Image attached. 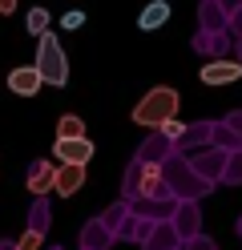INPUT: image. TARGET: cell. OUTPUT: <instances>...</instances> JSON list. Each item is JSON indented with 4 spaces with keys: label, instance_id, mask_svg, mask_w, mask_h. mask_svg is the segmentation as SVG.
Wrapping results in <instances>:
<instances>
[{
    "label": "cell",
    "instance_id": "ba28073f",
    "mask_svg": "<svg viewBox=\"0 0 242 250\" xmlns=\"http://www.w3.org/2000/svg\"><path fill=\"white\" fill-rule=\"evenodd\" d=\"M53 182H57V166H44V162H37V166L28 169V190H32V194L53 190Z\"/></svg>",
    "mask_w": 242,
    "mask_h": 250
},
{
    "label": "cell",
    "instance_id": "3957f363",
    "mask_svg": "<svg viewBox=\"0 0 242 250\" xmlns=\"http://www.w3.org/2000/svg\"><path fill=\"white\" fill-rule=\"evenodd\" d=\"M97 153V146L89 137H77V142H53V158H61V166H89V158Z\"/></svg>",
    "mask_w": 242,
    "mask_h": 250
},
{
    "label": "cell",
    "instance_id": "8fae6325",
    "mask_svg": "<svg viewBox=\"0 0 242 250\" xmlns=\"http://www.w3.org/2000/svg\"><path fill=\"white\" fill-rule=\"evenodd\" d=\"M41 246H44V234H41L37 226L24 230V234H21V242H16V250H41Z\"/></svg>",
    "mask_w": 242,
    "mask_h": 250
},
{
    "label": "cell",
    "instance_id": "4fadbf2b",
    "mask_svg": "<svg viewBox=\"0 0 242 250\" xmlns=\"http://www.w3.org/2000/svg\"><path fill=\"white\" fill-rule=\"evenodd\" d=\"M161 190V178H157V169L150 166V169H145V194H157Z\"/></svg>",
    "mask_w": 242,
    "mask_h": 250
},
{
    "label": "cell",
    "instance_id": "52a82bcc",
    "mask_svg": "<svg viewBox=\"0 0 242 250\" xmlns=\"http://www.w3.org/2000/svg\"><path fill=\"white\" fill-rule=\"evenodd\" d=\"M166 21H170V4H166V0H154V4H145V8H141V17H137V24L145 28V33L161 28Z\"/></svg>",
    "mask_w": 242,
    "mask_h": 250
},
{
    "label": "cell",
    "instance_id": "30bf717a",
    "mask_svg": "<svg viewBox=\"0 0 242 250\" xmlns=\"http://www.w3.org/2000/svg\"><path fill=\"white\" fill-rule=\"evenodd\" d=\"M24 24H28V33L32 37H48V8H28V17H24Z\"/></svg>",
    "mask_w": 242,
    "mask_h": 250
},
{
    "label": "cell",
    "instance_id": "8992f818",
    "mask_svg": "<svg viewBox=\"0 0 242 250\" xmlns=\"http://www.w3.org/2000/svg\"><path fill=\"white\" fill-rule=\"evenodd\" d=\"M81 186H85V166H57V182H53V190L61 198H73Z\"/></svg>",
    "mask_w": 242,
    "mask_h": 250
},
{
    "label": "cell",
    "instance_id": "9c48e42d",
    "mask_svg": "<svg viewBox=\"0 0 242 250\" xmlns=\"http://www.w3.org/2000/svg\"><path fill=\"white\" fill-rule=\"evenodd\" d=\"M77 137H85V121L77 113H61L57 121V142H77Z\"/></svg>",
    "mask_w": 242,
    "mask_h": 250
},
{
    "label": "cell",
    "instance_id": "5b68a950",
    "mask_svg": "<svg viewBox=\"0 0 242 250\" xmlns=\"http://www.w3.org/2000/svg\"><path fill=\"white\" fill-rule=\"evenodd\" d=\"M234 81H242L238 61H210V65H202V85H234Z\"/></svg>",
    "mask_w": 242,
    "mask_h": 250
},
{
    "label": "cell",
    "instance_id": "277c9868",
    "mask_svg": "<svg viewBox=\"0 0 242 250\" xmlns=\"http://www.w3.org/2000/svg\"><path fill=\"white\" fill-rule=\"evenodd\" d=\"M8 89L16 93V97H37V93L44 89V77H41L37 65H21V69L8 73Z\"/></svg>",
    "mask_w": 242,
    "mask_h": 250
},
{
    "label": "cell",
    "instance_id": "9a60e30c",
    "mask_svg": "<svg viewBox=\"0 0 242 250\" xmlns=\"http://www.w3.org/2000/svg\"><path fill=\"white\" fill-rule=\"evenodd\" d=\"M16 8V0H0V12H12Z\"/></svg>",
    "mask_w": 242,
    "mask_h": 250
},
{
    "label": "cell",
    "instance_id": "5bb4252c",
    "mask_svg": "<svg viewBox=\"0 0 242 250\" xmlns=\"http://www.w3.org/2000/svg\"><path fill=\"white\" fill-rule=\"evenodd\" d=\"M161 133H166V137H182V125H177V121H170V125H166Z\"/></svg>",
    "mask_w": 242,
    "mask_h": 250
},
{
    "label": "cell",
    "instance_id": "7c38bea8",
    "mask_svg": "<svg viewBox=\"0 0 242 250\" xmlns=\"http://www.w3.org/2000/svg\"><path fill=\"white\" fill-rule=\"evenodd\" d=\"M61 24H65V28H73V33H77V28L85 24V12H65V17H61Z\"/></svg>",
    "mask_w": 242,
    "mask_h": 250
},
{
    "label": "cell",
    "instance_id": "7a4b0ae2",
    "mask_svg": "<svg viewBox=\"0 0 242 250\" xmlns=\"http://www.w3.org/2000/svg\"><path fill=\"white\" fill-rule=\"evenodd\" d=\"M32 65L41 69V77H44V85H65L69 81V61H65V49H61V41L48 33V37H41L37 41V61Z\"/></svg>",
    "mask_w": 242,
    "mask_h": 250
},
{
    "label": "cell",
    "instance_id": "6da1fadb",
    "mask_svg": "<svg viewBox=\"0 0 242 250\" xmlns=\"http://www.w3.org/2000/svg\"><path fill=\"white\" fill-rule=\"evenodd\" d=\"M177 105H182L177 89L154 85V89L133 105V125H145V129H166L170 121H177Z\"/></svg>",
    "mask_w": 242,
    "mask_h": 250
},
{
    "label": "cell",
    "instance_id": "2e32d148",
    "mask_svg": "<svg viewBox=\"0 0 242 250\" xmlns=\"http://www.w3.org/2000/svg\"><path fill=\"white\" fill-rule=\"evenodd\" d=\"M0 17H4V12H0Z\"/></svg>",
    "mask_w": 242,
    "mask_h": 250
}]
</instances>
